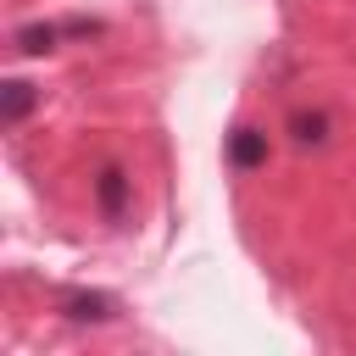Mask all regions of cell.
Segmentation results:
<instances>
[{
    "instance_id": "6da1fadb",
    "label": "cell",
    "mask_w": 356,
    "mask_h": 356,
    "mask_svg": "<svg viewBox=\"0 0 356 356\" xmlns=\"http://www.w3.org/2000/svg\"><path fill=\"white\" fill-rule=\"evenodd\" d=\"M61 33H100V22H28V28H17V50L44 56V50H56Z\"/></svg>"
},
{
    "instance_id": "7a4b0ae2",
    "label": "cell",
    "mask_w": 356,
    "mask_h": 356,
    "mask_svg": "<svg viewBox=\"0 0 356 356\" xmlns=\"http://www.w3.org/2000/svg\"><path fill=\"white\" fill-rule=\"evenodd\" d=\"M61 312H67L72 323H111V317H117V300L100 295V289H67V295H61Z\"/></svg>"
},
{
    "instance_id": "3957f363",
    "label": "cell",
    "mask_w": 356,
    "mask_h": 356,
    "mask_svg": "<svg viewBox=\"0 0 356 356\" xmlns=\"http://www.w3.org/2000/svg\"><path fill=\"white\" fill-rule=\"evenodd\" d=\"M33 100H39V95H33V83L6 78V83H0V122H6V128H17V122L33 111Z\"/></svg>"
},
{
    "instance_id": "277c9868",
    "label": "cell",
    "mask_w": 356,
    "mask_h": 356,
    "mask_svg": "<svg viewBox=\"0 0 356 356\" xmlns=\"http://www.w3.org/2000/svg\"><path fill=\"white\" fill-rule=\"evenodd\" d=\"M228 161H234V167H261V161H267V134L234 128V134H228Z\"/></svg>"
},
{
    "instance_id": "5b68a950",
    "label": "cell",
    "mask_w": 356,
    "mask_h": 356,
    "mask_svg": "<svg viewBox=\"0 0 356 356\" xmlns=\"http://www.w3.org/2000/svg\"><path fill=\"white\" fill-rule=\"evenodd\" d=\"M95 189H100V211L117 222V217H122V200H128V178H122V167H106Z\"/></svg>"
},
{
    "instance_id": "8992f818",
    "label": "cell",
    "mask_w": 356,
    "mask_h": 356,
    "mask_svg": "<svg viewBox=\"0 0 356 356\" xmlns=\"http://www.w3.org/2000/svg\"><path fill=\"white\" fill-rule=\"evenodd\" d=\"M289 128H295V139H300V145H323V139H328V122H323V117H306V111H295V122H289Z\"/></svg>"
}]
</instances>
